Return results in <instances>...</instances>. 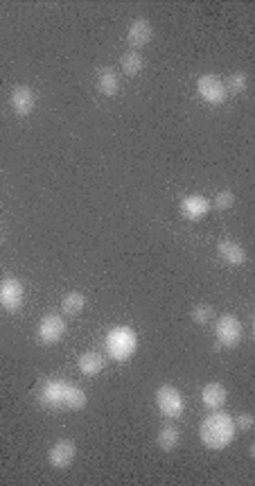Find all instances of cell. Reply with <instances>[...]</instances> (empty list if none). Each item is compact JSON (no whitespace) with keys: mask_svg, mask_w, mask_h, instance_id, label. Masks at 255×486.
<instances>
[{"mask_svg":"<svg viewBox=\"0 0 255 486\" xmlns=\"http://www.w3.org/2000/svg\"><path fill=\"white\" fill-rule=\"evenodd\" d=\"M233 423H235L237 432H251L255 425V418L251 412H241V414H237V418H233Z\"/></svg>","mask_w":255,"mask_h":486,"instance_id":"603a6c76","label":"cell"},{"mask_svg":"<svg viewBox=\"0 0 255 486\" xmlns=\"http://www.w3.org/2000/svg\"><path fill=\"white\" fill-rule=\"evenodd\" d=\"M104 366H106V358L102 356V353H98V351H86L77 360V369L82 371L86 378L100 376L104 371Z\"/></svg>","mask_w":255,"mask_h":486,"instance_id":"5bb4252c","label":"cell"},{"mask_svg":"<svg viewBox=\"0 0 255 486\" xmlns=\"http://www.w3.org/2000/svg\"><path fill=\"white\" fill-rule=\"evenodd\" d=\"M152 36H154L152 23L147 19H136L127 30V46L131 50H140V48H145L147 43L152 41Z\"/></svg>","mask_w":255,"mask_h":486,"instance_id":"8fae6325","label":"cell"},{"mask_svg":"<svg viewBox=\"0 0 255 486\" xmlns=\"http://www.w3.org/2000/svg\"><path fill=\"white\" fill-rule=\"evenodd\" d=\"M214 208H219V211H228V208H233L235 204V192L233 190H219L217 197H214V202H210Z\"/></svg>","mask_w":255,"mask_h":486,"instance_id":"7402d4cb","label":"cell"},{"mask_svg":"<svg viewBox=\"0 0 255 486\" xmlns=\"http://www.w3.org/2000/svg\"><path fill=\"white\" fill-rule=\"evenodd\" d=\"M77 457V445L73 439H59L57 443H52V448L48 450V462L52 468L63 470L68 468Z\"/></svg>","mask_w":255,"mask_h":486,"instance_id":"9c48e42d","label":"cell"},{"mask_svg":"<svg viewBox=\"0 0 255 486\" xmlns=\"http://www.w3.org/2000/svg\"><path fill=\"white\" fill-rule=\"evenodd\" d=\"M98 91L106 98H115L120 93V77L113 68L98 71Z\"/></svg>","mask_w":255,"mask_h":486,"instance_id":"2e32d148","label":"cell"},{"mask_svg":"<svg viewBox=\"0 0 255 486\" xmlns=\"http://www.w3.org/2000/svg\"><path fill=\"white\" fill-rule=\"evenodd\" d=\"M9 104H11V109H14L16 115L25 118L34 111L36 95L30 86H14V91H11V95H9Z\"/></svg>","mask_w":255,"mask_h":486,"instance_id":"7c38bea8","label":"cell"},{"mask_svg":"<svg viewBox=\"0 0 255 486\" xmlns=\"http://www.w3.org/2000/svg\"><path fill=\"white\" fill-rule=\"evenodd\" d=\"M197 93L199 98L212 104V107H222V104L226 102L228 93H226V86H224V80L217 75H201L199 80H197Z\"/></svg>","mask_w":255,"mask_h":486,"instance_id":"52a82bcc","label":"cell"},{"mask_svg":"<svg viewBox=\"0 0 255 486\" xmlns=\"http://www.w3.org/2000/svg\"><path fill=\"white\" fill-rule=\"evenodd\" d=\"M192 321L197 324V326H206V324H210L212 321V317H217V314H214V308L212 306H208V304H199V306H194L192 308Z\"/></svg>","mask_w":255,"mask_h":486,"instance_id":"44dd1931","label":"cell"},{"mask_svg":"<svg viewBox=\"0 0 255 486\" xmlns=\"http://www.w3.org/2000/svg\"><path fill=\"white\" fill-rule=\"evenodd\" d=\"M25 304V287L21 279L14 276H7V279L0 281V306L7 312H19Z\"/></svg>","mask_w":255,"mask_h":486,"instance_id":"ba28073f","label":"cell"},{"mask_svg":"<svg viewBox=\"0 0 255 486\" xmlns=\"http://www.w3.org/2000/svg\"><path fill=\"white\" fill-rule=\"evenodd\" d=\"M214 335H217L219 346L235 348L239 346L241 337H244V328H241V321L235 314H222L217 319V326H214Z\"/></svg>","mask_w":255,"mask_h":486,"instance_id":"8992f818","label":"cell"},{"mask_svg":"<svg viewBox=\"0 0 255 486\" xmlns=\"http://www.w3.org/2000/svg\"><path fill=\"white\" fill-rule=\"evenodd\" d=\"M235 435H237V430L233 423V416L226 412H219V410H212L204 421H201V428H199L201 443H204L208 450L228 448V445L233 443Z\"/></svg>","mask_w":255,"mask_h":486,"instance_id":"7a4b0ae2","label":"cell"},{"mask_svg":"<svg viewBox=\"0 0 255 486\" xmlns=\"http://www.w3.org/2000/svg\"><path fill=\"white\" fill-rule=\"evenodd\" d=\"M104 348L113 362H129L138 351V335L129 326H115L106 333Z\"/></svg>","mask_w":255,"mask_h":486,"instance_id":"3957f363","label":"cell"},{"mask_svg":"<svg viewBox=\"0 0 255 486\" xmlns=\"http://www.w3.org/2000/svg\"><path fill=\"white\" fill-rule=\"evenodd\" d=\"M36 400L38 405H43L46 410H71L79 412L84 410L88 396L82 387H77L63 378H48L38 385L36 391Z\"/></svg>","mask_w":255,"mask_h":486,"instance_id":"6da1fadb","label":"cell"},{"mask_svg":"<svg viewBox=\"0 0 255 486\" xmlns=\"http://www.w3.org/2000/svg\"><path fill=\"white\" fill-rule=\"evenodd\" d=\"M228 400V389L222 383H208L204 389H201V403H204L208 410H219Z\"/></svg>","mask_w":255,"mask_h":486,"instance_id":"9a60e30c","label":"cell"},{"mask_svg":"<svg viewBox=\"0 0 255 486\" xmlns=\"http://www.w3.org/2000/svg\"><path fill=\"white\" fill-rule=\"evenodd\" d=\"M179 441H181V432L174 425H163L156 435V443L163 453H172L179 445Z\"/></svg>","mask_w":255,"mask_h":486,"instance_id":"e0dca14e","label":"cell"},{"mask_svg":"<svg viewBox=\"0 0 255 486\" xmlns=\"http://www.w3.org/2000/svg\"><path fill=\"white\" fill-rule=\"evenodd\" d=\"M145 66V59L138 50H127L123 52V57H120V68H123V73L127 77H136Z\"/></svg>","mask_w":255,"mask_h":486,"instance_id":"ac0fdd59","label":"cell"},{"mask_svg":"<svg viewBox=\"0 0 255 486\" xmlns=\"http://www.w3.org/2000/svg\"><path fill=\"white\" fill-rule=\"evenodd\" d=\"M86 308V296L82 292H68L63 294L61 299V312L68 314V317H77V314H82Z\"/></svg>","mask_w":255,"mask_h":486,"instance_id":"d6986e66","label":"cell"},{"mask_svg":"<svg viewBox=\"0 0 255 486\" xmlns=\"http://www.w3.org/2000/svg\"><path fill=\"white\" fill-rule=\"evenodd\" d=\"M156 407H158V412L160 416H165V418H181L183 412H185V400H183V393L177 389V387H172V385H160L156 389Z\"/></svg>","mask_w":255,"mask_h":486,"instance_id":"277c9868","label":"cell"},{"mask_svg":"<svg viewBox=\"0 0 255 486\" xmlns=\"http://www.w3.org/2000/svg\"><path fill=\"white\" fill-rule=\"evenodd\" d=\"M179 208H181V215L185 219L197 222V219H204L210 213L212 204H210L208 197H204V195H187Z\"/></svg>","mask_w":255,"mask_h":486,"instance_id":"30bf717a","label":"cell"},{"mask_svg":"<svg viewBox=\"0 0 255 486\" xmlns=\"http://www.w3.org/2000/svg\"><path fill=\"white\" fill-rule=\"evenodd\" d=\"M63 335H66V321H63V317H59L57 312L43 314L41 321H38V326H36V339H38V344L55 346V344H59V341L63 339Z\"/></svg>","mask_w":255,"mask_h":486,"instance_id":"5b68a950","label":"cell"},{"mask_svg":"<svg viewBox=\"0 0 255 486\" xmlns=\"http://www.w3.org/2000/svg\"><path fill=\"white\" fill-rule=\"evenodd\" d=\"M224 86H226V93H233V95L244 93V91L249 88V75L244 71H237V73L226 77Z\"/></svg>","mask_w":255,"mask_h":486,"instance_id":"ffe728a7","label":"cell"},{"mask_svg":"<svg viewBox=\"0 0 255 486\" xmlns=\"http://www.w3.org/2000/svg\"><path fill=\"white\" fill-rule=\"evenodd\" d=\"M217 254L219 258L226 262V265H231V267H239V265H244V260H246V252H244V247H241L239 242L235 240H219L217 244Z\"/></svg>","mask_w":255,"mask_h":486,"instance_id":"4fadbf2b","label":"cell"},{"mask_svg":"<svg viewBox=\"0 0 255 486\" xmlns=\"http://www.w3.org/2000/svg\"><path fill=\"white\" fill-rule=\"evenodd\" d=\"M0 238H3V233H0Z\"/></svg>","mask_w":255,"mask_h":486,"instance_id":"cb8c5ba5","label":"cell"}]
</instances>
